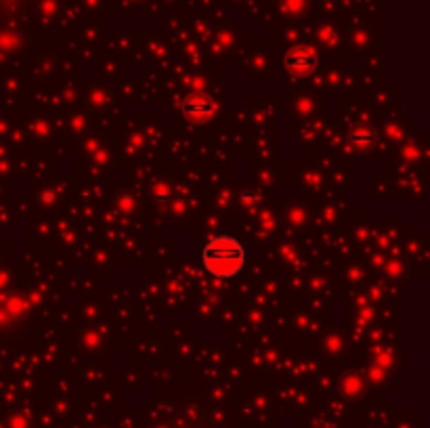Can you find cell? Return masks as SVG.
Masks as SVG:
<instances>
[{
	"instance_id": "4",
	"label": "cell",
	"mask_w": 430,
	"mask_h": 428,
	"mask_svg": "<svg viewBox=\"0 0 430 428\" xmlns=\"http://www.w3.org/2000/svg\"><path fill=\"white\" fill-rule=\"evenodd\" d=\"M348 141L355 145V147H367L374 143V133L369 128H357L355 133H350Z\"/></svg>"
},
{
	"instance_id": "3",
	"label": "cell",
	"mask_w": 430,
	"mask_h": 428,
	"mask_svg": "<svg viewBox=\"0 0 430 428\" xmlns=\"http://www.w3.org/2000/svg\"><path fill=\"white\" fill-rule=\"evenodd\" d=\"M183 111L187 118L191 120H206L212 116V103L210 99H206L204 94H191L185 103H183Z\"/></svg>"
},
{
	"instance_id": "1",
	"label": "cell",
	"mask_w": 430,
	"mask_h": 428,
	"mask_svg": "<svg viewBox=\"0 0 430 428\" xmlns=\"http://www.w3.org/2000/svg\"><path fill=\"white\" fill-rule=\"evenodd\" d=\"M204 269L216 279H231L242 273L246 264L244 246L231 236H216L212 238L202 250Z\"/></svg>"
},
{
	"instance_id": "2",
	"label": "cell",
	"mask_w": 430,
	"mask_h": 428,
	"mask_svg": "<svg viewBox=\"0 0 430 428\" xmlns=\"http://www.w3.org/2000/svg\"><path fill=\"white\" fill-rule=\"evenodd\" d=\"M315 68V55L309 49H294L285 57V70L292 76H305Z\"/></svg>"
}]
</instances>
